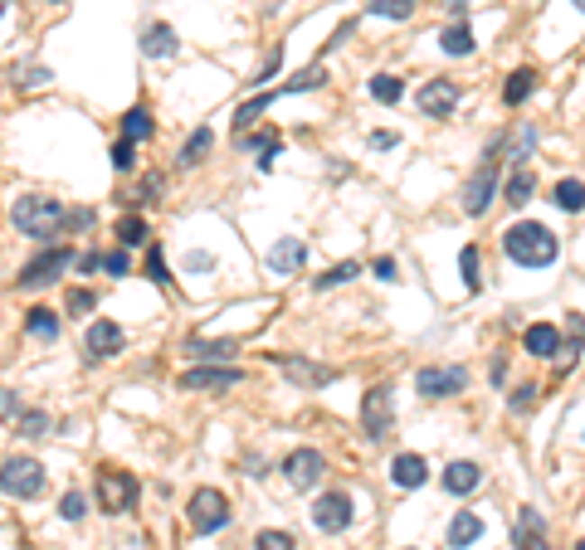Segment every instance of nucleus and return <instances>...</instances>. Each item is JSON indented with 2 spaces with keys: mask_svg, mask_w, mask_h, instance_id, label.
Listing matches in <instances>:
<instances>
[{
  "mask_svg": "<svg viewBox=\"0 0 585 550\" xmlns=\"http://www.w3.org/2000/svg\"><path fill=\"white\" fill-rule=\"evenodd\" d=\"M503 254L517 263V268H552L561 258V239L536 220H517L503 230Z\"/></svg>",
  "mask_w": 585,
  "mask_h": 550,
  "instance_id": "obj_1",
  "label": "nucleus"
},
{
  "mask_svg": "<svg viewBox=\"0 0 585 550\" xmlns=\"http://www.w3.org/2000/svg\"><path fill=\"white\" fill-rule=\"evenodd\" d=\"M10 224L25 239H34V244H54V239L69 230V210L59 205L54 195H20L15 205H10Z\"/></svg>",
  "mask_w": 585,
  "mask_h": 550,
  "instance_id": "obj_2",
  "label": "nucleus"
},
{
  "mask_svg": "<svg viewBox=\"0 0 585 550\" xmlns=\"http://www.w3.org/2000/svg\"><path fill=\"white\" fill-rule=\"evenodd\" d=\"M93 492H98V507L107 517H123V511L137 507L142 487H137V477L123 473V468H98L93 473Z\"/></svg>",
  "mask_w": 585,
  "mask_h": 550,
  "instance_id": "obj_3",
  "label": "nucleus"
},
{
  "mask_svg": "<svg viewBox=\"0 0 585 550\" xmlns=\"http://www.w3.org/2000/svg\"><path fill=\"white\" fill-rule=\"evenodd\" d=\"M0 492L15 497V501H34L44 492V463L40 458H5L0 463Z\"/></svg>",
  "mask_w": 585,
  "mask_h": 550,
  "instance_id": "obj_4",
  "label": "nucleus"
},
{
  "mask_svg": "<svg viewBox=\"0 0 585 550\" xmlns=\"http://www.w3.org/2000/svg\"><path fill=\"white\" fill-rule=\"evenodd\" d=\"M74 248H64V244H50L44 254H34L25 268H20V288L25 293H40V288H54L59 283V273L64 268H74Z\"/></svg>",
  "mask_w": 585,
  "mask_h": 550,
  "instance_id": "obj_5",
  "label": "nucleus"
},
{
  "mask_svg": "<svg viewBox=\"0 0 585 550\" xmlns=\"http://www.w3.org/2000/svg\"><path fill=\"white\" fill-rule=\"evenodd\" d=\"M361 428L371 444L380 438H390V428H396V385H371L361 400Z\"/></svg>",
  "mask_w": 585,
  "mask_h": 550,
  "instance_id": "obj_6",
  "label": "nucleus"
},
{
  "mask_svg": "<svg viewBox=\"0 0 585 550\" xmlns=\"http://www.w3.org/2000/svg\"><path fill=\"white\" fill-rule=\"evenodd\" d=\"M186 517H190V531H196V536H215V531H224V526H230L234 511H230V501H224V492L200 487V492L190 497Z\"/></svg>",
  "mask_w": 585,
  "mask_h": 550,
  "instance_id": "obj_7",
  "label": "nucleus"
},
{
  "mask_svg": "<svg viewBox=\"0 0 585 550\" xmlns=\"http://www.w3.org/2000/svg\"><path fill=\"white\" fill-rule=\"evenodd\" d=\"M352 517H356L352 492H322L313 501V526H317L322 536H342L346 526H352Z\"/></svg>",
  "mask_w": 585,
  "mask_h": 550,
  "instance_id": "obj_8",
  "label": "nucleus"
},
{
  "mask_svg": "<svg viewBox=\"0 0 585 550\" xmlns=\"http://www.w3.org/2000/svg\"><path fill=\"white\" fill-rule=\"evenodd\" d=\"M415 390H420L425 400H449V394L469 390V370L463 365H425L420 375H415Z\"/></svg>",
  "mask_w": 585,
  "mask_h": 550,
  "instance_id": "obj_9",
  "label": "nucleus"
},
{
  "mask_svg": "<svg viewBox=\"0 0 585 550\" xmlns=\"http://www.w3.org/2000/svg\"><path fill=\"white\" fill-rule=\"evenodd\" d=\"M283 477H288L293 492H313L322 477H327V458H322L317 448H293L288 458H283Z\"/></svg>",
  "mask_w": 585,
  "mask_h": 550,
  "instance_id": "obj_10",
  "label": "nucleus"
},
{
  "mask_svg": "<svg viewBox=\"0 0 585 550\" xmlns=\"http://www.w3.org/2000/svg\"><path fill=\"white\" fill-rule=\"evenodd\" d=\"M493 195H498V161H483L479 171L463 181V195H459V205H463V214H488V205H493Z\"/></svg>",
  "mask_w": 585,
  "mask_h": 550,
  "instance_id": "obj_11",
  "label": "nucleus"
},
{
  "mask_svg": "<svg viewBox=\"0 0 585 550\" xmlns=\"http://www.w3.org/2000/svg\"><path fill=\"white\" fill-rule=\"evenodd\" d=\"M459 83H449V78H429V83H420V93H415V107H420L425 117H434V122H444V117L459 107Z\"/></svg>",
  "mask_w": 585,
  "mask_h": 550,
  "instance_id": "obj_12",
  "label": "nucleus"
},
{
  "mask_svg": "<svg viewBox=\"0 0 585 550\" xmlns=\"http://www.w3.org/2000/svg\"><path fill=\"white\" fill-rule=\"evenodd\" d=\"M83 346H88V361H113V356H123L127 337H123L117 321L98 317V321H88V331H83Z\"/></svg>",
  "mask_w": 585,
  "mask_h": 550,
  "instance_id": "obj_13",
  "label": "nucleus"
},
{
  "mask_svg": "<svg viewBox=\"0 0 585 550\" xmlns=\"http://www.w3.org/2000/svg\"><path fill=\"white\" fill-rule=\"evenodd\" d=\"M244 380L240 365H190L181 380H176V390H234Z\"/></svg>",
  "mask_w": 585,
  "mask_h": 550,
  "instance_id": "obj_14",
  "label": "nucleus"
},
{
  "mask_svg": "<svg viewBox=\"0 0 585 550\" xmlns=\"http://www.w3.org/2000/svg\"><path fill=\"white\" fill-rule=\"evenodd\" d=\"M269 361L279 365V370H283V375H288V380H297V385H307V390H317V385H327V380H337V370H332V365L303 361V356H283V351H273Z\"/></svg>",
  "mask_w": 585,
  "mask_h": 550,
  "instance_id": "obj_15",
  "label": "nucleus"
},
{
  "mask_svg": "<svg viewBox=\"0 0 585 550\" xmlns=\"http://www.w3.org/2000/svg\"><path fill=\"white\" fill-rule=\"evenodd\" d=\"M483 531H488V521L479 517V511H469V507H459L449 517V550H469V545H479L483 541Z\"/></svg>",
  "mask_w": 585,
  "mask_h": 550,
  "instance_id": "obj_16",
  "label": "nucleus"
},
{
  "mask_svg": "<svg viewBox=\"0 0 585 550\" xmlns=\"http://www.w3.org/2000/svg\"><path fill=\"white\" fill-rule=\"evenodd\" d=\"M186 356H190V361H200V365H230L234 356H240V341H230V337H220V341L190 337L186 341Z\"/></svg>",
  "mask_w": 585,
  "mask_h": 550,
  "instance_id": "obj_17",
  "label": "nucleus"
},
{
  "mask_svg": "<svg viewBox=\"0 0 585 550\" xmlns=\"http://www.w3.org/2000/svg\"><path fill=\"white\" fill-rule=\"evenodd\" d=\"M439 482H444L449 497H469V492H479V487H483V468L473 458H459V463H449V468H444Z\"/></svg>",
  "mask_w": 585,
  "mask_h": 550,
  "instance_id": "obj_18",
  "label": "nucleus"
},
{
  "mask_svg": "<svg viewBox=\"0 0 585 550\" xmlns=\"http://www.w3.org/2000/svg\"><path fill=\"white\" fill-rule=\"evenodd\" d=\"M303 258H307V244L303 239H293V234H283L279 244L269 248V273H279V278H288V273L303 268Z\"/></svg>",
  "mask_w": 585,
  "mask_h": 550,
  "instance_id": "obj_19",
  "label": "nucleus"
},
{
  "mask_svg": "<svg viewBox=\"0 0 585 550\" xmlns=\"http://www.w3.org/2000/svg\"><path fill=\"white\" fill-rule=\"evenodd\" d=\"M522 346H527V356H536V361H556L561 356V331L552 327V321H532V327L522 331Z\"/></svg>",
  "mask_w": 585,
  "mask_h": 550,
  "instance_id": "obj_20",
  "label": "nucleus"
},
{
  "mask_svg": "<svg viewBox=\"0 0 585 550\" xmlns=\"http://www.w3.org/2000/svg\"><path fill=\"white\" fill-rule=\"evenodd\" d=\"M390 482L405 487V492H415V487L429 482V463L420 453H396V463H390Z\"/></svg>",
  "mask_w": 585,
  "mask_h": 550,
  "instance_id": "obj_21",
  "label": "nucleus"
},
{
  "mask_svg": "<svg viewBox=\"0 0 585 550\" xmlns=\"http://www.w3.org/2000/svg\"><path fill=\"white\" fill-rule=\"evenodd\" d=\"M566 331H571V341L561 346L566 356H556V370H561V375H571V370L580 365V351H585V317H580V312H566Z\"/></svg>",
  "mask_w": 585,
  "mask_h": 550,
  "instance_id": "obj_22",
  "label": "nucleus"
},
{
  "mask_svg": "<svg viewBox=\"0 0 585 550\" xmlns=\"http://www.w3.org/2000/svg\"><path fill=\"white\" fill-rule=\"evenodd\" d=\"M176 50H181V40H176L171 25H147V34H142V54L147 59H176Z\"/></svg>",
  "mask_w": 585,
  "mask_h": 550,
  "instance_id": "obj_23",
  "label": "nucleus"
},
{
  "mask_svg": "<svg viewBox=\"0 0 585 550\" xmlns=\"http://www.w3.org/2000/svg\"><path fill=\"white\" fill-rule=\"evenodd\" d=\"M59 327H64V317L54 307H30L25 312V337L34 341H59Z\"/></svg>",
  "mask_w": 585,
  "mask_h": 550,
  "instance_id": "obj_24",
  "label": "nucleus"
},
{
  "mask_svg": "<svg viewBox=\"0 0 585 550\" xmlns=\"http://www.w3.org/2000/svg\"><path fill=\"white\" fill-rule=\"evenodd\" d=\"M439 50H444L449 59H463V54H473V50H479V40H473V30L463 25V20H453V25L439 30Z\"/></svg>",
  "mask_w": 585,
  "mask_h": 550,
  "instance_id": "obj_25",
  "label": "nucleus"
},
{
  "mask_svg": "<svg viewBox=\"0 0 585 550\" xmlns=\"http://www.w3.org/2000/svg\"><path fill=\"white\" fill-rule=\"evenodd\" d=\"M532 195H536V176L527 171V166H512V176H507V185H503V200H507L512 210H522Z\"/></svg>",
  "mask_w": 585,
  "mask_h": 550,
  "instance_id": "obj_26",
  "label": "nucleus"
},
{
  "mask_svg": "<svg viewBox=\"0 0 585 550\" xmlns=\"http://www.w3.org/2000/svg\"><path fill=\"white\" fill-rule=\"evenodd\" d=\"M240 147H244V151H254V157H259V166H264V171H269V166H273V157H279V131H273V127H259L254 137H249V131H244V137H240Z\"/></svg>",
  "mask_w": 585,
  "mask_h": 550,
  "instance_id": "obj_27",
  "label": "nucleus"
},
{
  "mask_svg": "<svg viewBox=\"0 0 585 550\" xmlns=\"http://www.w3.org/2000/svg\"><path fill=\"white\" fill-rule=\"evenodd\" d=\"M536 93V68H517V74H507V83H503V103L507 107H522Z\"/></svg>",
  "mask_w": 585,
  "mask_h": 550,
  "instance_id": "obj_28",
  "label": "nucleus"
},
{
  "mask_svg": "<svg viewBox=\"0 0 585 550\" xmlns=\"http://www.w3.org/2000/svg\"><path fill=\"white\" fill-rule=\"evenodd\" d=\"M123 137H127V141H151V137H157V122H151V113H147L142 103L123 113Z\"/></svg>",
  "mask_w": 585,
  "mask_h": 550,
  "instance_id": "obj_29",
  "label": "nucleus"
},
{
  "mask_svg": "<svg viewBox=\"0 0 585 550\" xmlns=\"http://www.w3.org/2000/svg\"><path fill=\"white\" fill-rule=\"evenodd\" d=\"M210 147H215V127H196L186 137V147H181V166H200L210 157Z\"/></svg>",
  "mask_w": 585,
  "mask_h": 550,
  "instance_id": "obj_30",
  "label": "nucleus"
},
{
  "mask_svg": "<svg viewBox=\"0 0 585 550\" xmlns=\"http://www.w3.org/2000/svg\"><path fill=\"white\" fill-rule=\"evenodd\" d=\"M273 98H283V93H259V98H249V103L234 107V131H249V127H254L259 117L269 113V103H273Z\"/></svg>",
  "mask_w": 585,
  "mask_h": 550,
  "instance_id": "obj_31",
  "label": "nucleus"
},
{
  "mask_svg": "<svg viewBox=\"0 0 585 550\" xmlns=\"http://www.w3.org/2000/svg\"><path fill=\"white\" fill-rule=\"evenodd\" d=\"M117 244H123V248H142V244H151L147 220H142V214H123V220H117Z\"/></svg>",
  "mask_w": 585,
  "mask_h": 550,
  "instance_id": "obj_32",
  "label": "nucleus"
},
{
  "mask_svg": "<svg viewBox=\"0 0 585 550\" xmlns=\"http://www.w3.org/2000/svg\"><path fill=\"white\" fill-rule=\"evenodd\" d=\"M552 205L566 210V214H580V210H585V181H556Z\"/></svg>",
  "mask_w": 585,
  "mask_h": 550,
  "instance_id": "obj_33",
  "label": "nucleus"
},
{
  "mask_svg": "<svg viewBox=\"0 0 585 550\" xmlns=\"http://www.w3.org/2000/svg\"><path fill=\"white\" fill-rule=\"evenodd\" d=\"M536 141H542V131H536V127H517V131H507V157L517 161V166H527V157L536 151Z\"/></svg>",
  "mask_w": 585,
  "mask_h": 550,
  "instance_id": "obj_34",
  "label": "nucleus"
},
{
  "mask_svg": "<svg viewBox=\"0 0 585 550\" xmlns=\"http://www.w3.org/2000/svg\"><path fill=\"white\" fill-rule=\"evenodd\" d=\"M54 428V419L44 410H20V419H15V434L20 438H44Z\"/></svg>",
  "mask_w": 585,
  "mask_h": 550,
  "instance_id": "obj_35",
  "label": "nucleus"
},
{
  "mask_svg": "<svg viewBox=\"0 0 585 550\" xmlns=\"http://www.w3.org/2000/svg\"><path fill=\"white\" fill-rule=\"evenodd\" d=\"M415 5H420V0H366V10H371L376 20H410Z\"/></svg>",
  "mask_w": 585,
  "mask_h": 550,
  "instance_id": "obj_36",
  "label": "nucleus"
},
{
  "mask_svg": "<svg viewBox=\"0 0 585 550\" xmlns=\"http://www.w3.org/2000/svg\"><path fill=\"white\" fill-rule=\"evenodd\" d=\"M371 98L386 103V107H396V103L405 98V83H400L396 74H376V78H371Z\"/></svg>",
  "mask_w": 585,
  "mask_h": 550,
  "instance_id": "obj_37",
  "label": "nucleus"
},
{
  "mask_svg": "<svg viewBox=\"0 0 585 550\" xmlns=\"http://www.w3.org/2000/svg\"><path fill=\"white\" fill-rule=\"evenodd\" d=\"M356 273H361V263H352V258H346V263H337V268H327V273H322V278L313 283V288H317V293H332V288H342V283H352Z\"/></svg>",
  "mask_w": 585,
  "mask_h": 550,
  "instance_id": "obj_38",
  "label": "nucleus"
},
{
  "mask_svg": "<svg viewBox=\"0 0 585 550\" xmlns=\"http://www.w3.org/2000/svg\"><path fill=\"white\" fill-rule=\"evenodd\" d=\"M93 307H98V293L93 288H69L64 293V312L69 317H93Z\"/></svg>",
  "mask_w": 585,
  "mask_h": 550,
  "instance_id": "obj_39",
  "label": "nucleus"
},
{
  "mask_svg": "<svg viewBox=\"0 0 585 550\" xmlns=\"http://www.w3.org/2000/svg\"><path fill=\"white\" fill-rule=\"evenodd\" d=\"M459 273H463V288H469V293H479V288H483V273H479V248H473V244H463V254H459Z\"/></svg>",
  "mask_w": 585,
  "mask_h": 550,
  "instance_id": "obj_40",
  "label": "nucleus"
},
{
  "mask_svg": "<svg viewBox=\"0 0 585 550\" xmlns=\"http://www.w3.org/2000/svg\"><path fill=\"white\" fill-rule=\"evenodd\" d=\"M103 273H107V278H127V273H133V248H123V244L107 248V254H103Z\"/></svg>",
  "mask_w": 585,
  "mask_h": 550,
  "instance_id": "obj_41",
  "label": "nucleus"
},
{
  "mask_svg": "<svg viewBox=\"0 0 585 550\" xmlns=\"http://www.w3.org/2000/svg\"><path fill=\"white\" fill-rule=\"evenodd\" d=\"M254 550H297L293 531H279V526H269V531L254 536Z\"/></svg>",
  "mask_w": 585,
  "mask_h": 550,
  "instance_id": "obj_42",
  "label": "nucleus"
},
{
  "mask_svg": "<svg viewBox=\"0 0 585 550\" xmlns=\"http://www.w3.org/2000/svg\"><path fill=\"white\" fill-rule=\"evenodd\" d=\"M147 278L157 283V288H166V283H171V273H166V254H161V244H147Z\"/></svg>",
  "mask_w": 585,
  "mask_h": 550,
  "instance_id": "obj_43",
  "label": "nucleus"
},
{
  "mask_svg": "<svg viewBox=\"0 0 585 550\" xmlns=\"http://www.w3.org/2000/svg\"><path fill=\"white\" fill-rule=\"evenodd\" d=\"M181 268H186V273H196V278H206V273L220 268V263H215V254H206V248H190V254L181 258Z\"/></svg>",
  "mask_w": 585,
  "mask_h": 550,
  "instance_id": "obj_44",
  "label": "nucleus"
},
{
  "mask_svg": "<svg viewBox=\"0 0 585 550\" xmlns=\"http://www.w3.org/2000/svg\"><path fill=\"white\" fill-rule=\"evenodd\" d=\"M133 166H137V141H127V137H123V141H113V171H123V176H127Z\"/></svg>",
  "mask_w": 585,
  "mask_h": 550,
  "instance_id": "obj_45",
  "label": "nucleus"
},
{
  "mask_svg": "<svg viewBox=\"0 0 585 550\" xmlns=\"http://www.w3.org/2000/svg\"><path fill=\"white\" fill-rule=\"evenodd\" d=\"M161 185H166V176H161V171H147V176H142L137 200H142V205H157V200H161Z\"/></svg>",
  "mask_w": 585,
  "mask_h": 550,
  "instance_id": "obj_46",
  "label": "nucleus"
},
{
  "mask_svg": "<svg viewBox=\"0 0 585 550\" xmlns=\"http://www.w3.org/2000/svg\"><path fill=\"white\" fill-rule=\"evenodd\" d=\"M59 517H64V521H83V517H88V501H83V492H64V501H59Z\"/></svg>",
  "mask_w": 585,
  "mask_h": 550,
  "instance_id": "obj_47",
  "label": "nucleus"
},
{
  "mask_svg": "<svg viewBox=\"0 0 585 550\" xmlns=\"http://www.w3.org/2000/svg\"><path fill=\"white\" fill-rule=\"evenodd\" d=\"M536 390H542V385H532V380H527V385H517V394L507 400V410H512V414H527L532 404H536Z\"/></svg>",
  "mask_w": 585,
  "mask_h": 550,
  "instance_id": "obj_48",
  "label": "nucleus"
},
{
  "mask_svg": "<svg viewBox=\"0 0 585 550\" xmlns=\"http://www.w3.org/2000/svg\"><path fill=\"white\" fill-rule=\"evenodd\" d=\"M512 545H517V550H552V545H546V536L542 531H527V526H517V531H512Z\"/></svg>",
  "mask_w": 585,
  "mask_h": 550,
  "instance_id": "obj_49",
  "label": "nucleus"
},
{
  "mask_svg": "<svg viewBox=\"0 0 585 550\" xmlns=\"http://www.w3.org/2000/svg\"><path fill=\"white\" fill-rule=\"evenodd\" d=\"M20 410H25V404H20V390H0V419L15 424V419H20Z\"/></svg>",
  "mask_w": 585,
  "mask_h": 550,
  "instance_id": "obj_50",
  "label": "nucleus"
},
{
  "mask_svg": "<svg viewBox=\"0 0 585 550\" xmlns=\"http://www.w3.org/2000/svg\"><path fill=\"white\" fill-rule=\"evenodd\" d=\"M74 268L78 273H98L103 268V248H83V254L74 258Z\"/></svg>",
  "mask_w": 585,
  "mask_h": 550,
  "instance_id": "obj_51",
  "label": "nucleus"
},
{
  "mask_svg": "<svg viewBox=\"0 0 585 550\" xmlns=\"http://www.w3.org/2000/svg\"><path fill=\"white\" fill-rule=\"evenodd\" d=\"M279 68H283V50H269V59H264V68H259L254 83H269L273 74H279Z\"/></svg>",
  "mask_w": 585,
  "mask_h": 550,
  "instance_id": "obj_52",
  "label": "nucleus"
},
{
  "mask_svg": "<svg viewBox=\"0 0 585 550\" xmlns=\"http://www.w3.org/2000/svg\"><path fill=\"white\" fill-rule=\"evenodd\" d=\"M15 83H20V88H40V83H50V68H25Z\"/></svg>",
  "mask_w": 585,
  "mask_h": 550,
  "instance_id": "obj_53",
  "label": "nucleus"
},
{
  "mask_svg": "<svg viewBox=\"0 0 585 550\" xmlns=\"http://www.w3.org/2000/svg\"><path fill=\"white\" fill-rule=\"evenodd\" d=\"M371 273H376L380 283H396V258H376V263H371Z\"/></svg>",
  "mask_w": 585,
  "mask_h": 550,
  "instance_id": "obj_54",
  "label": "nucleus"
},
{
  "mask_svg": "<svg viewBox=\"0 0 585 550\" xmlns=\"http://www.w3.org/2000/svg\"><path fill=\"white\" fill-rule=\"evenodd\" d=\"M439 5H444V15H453V20H463L473 10V0H439Z\"/></svg>",
  "mask_w": 585,
  "mask_h": 550,
  "instance_id": "obj_55",
  "label": "nucleus"
},
{
  "mask_svg": "<svg viewBox=\"0 0 585 550\" xmlns=\"http://www.w3.org/2000/svg\"><path fill=\"white\" fill-rule=\"evenodd\" d=\"M396 131H371V151H390V147H396Z\"/></svg>",
  "mask_w": 585,
  "mask_h": 550,
  "instance_id": "obj_56",
  "label": "nucleus"
},
{
  "mask_svg": "<svg viewBox=\"0 0 585 550\" xmlns=\"http://www.w3.org/2000/svg\"><path fill=\"white\" fill-rule=\"evenodd\" d=\"M88 224H93V210H74V214H69V230H88Z\"/></svg>",
  "mask_w": 585,
  "mask_h": 550,
  "instance_id": "obj_57",
  "label": "nucleus"
},
{
  "mask_svg": "<svg viewBox=\"0 0 585 550\" xmlns=\"http://www.w3.org/2000/svg\"><path fill=\"white\" fill-rule=\"evenodd\" d=\"M244 473H249V477H264V473H269V463L254 453V458H244Z\"/></svg>",
  "mask_w": 585,
  "mask_h": 550,
  "instance_id": "obj_58",
  "label": "nucleus"
},
{
  "mask_svg": "<svg viewBox=\"0 0 585 550\" xmlns=\"http://www.w3.org/2000/svg\"><path fill=\"white\" fill-rule=\"evenodd\" d=\"M571 5H576V10H580V15H585V0H571Z\"/></svg>",
  "mask_w": 585,
  "mask_h": 550,
  "instance_id": "obj_59",
  "label": "nucleus"
},
{
  "mask_svg": "<svg viewBox=\"0 0 585 550\" xmlns=\"http://www.w3.org/2000/svg\"><path fill=\"white\" fill-rule=\"evenodd\" d=\"M5 10H10V0H0V15H5Z\"/></svg>",
  "mask_w": 585,
  "mask_h": 550,
  "instance_id": "obj_60",
  "label": "nucleus"
},
{
  "mask_svg": "<svg viewBox=\"0 0 585 550\" xmlns=\"http://www.w3.org/2000/svg\"><path fill=\"white\" fill-rule=\"evenodd\" d=\"M576 550H585V541H576Z\"/></svg>",
  "mask_w": 585,
  "mask_h": 550,
  "instance_id": "obj_61",
  "label": "nucleus"
},
{
  "mask_svg": "<svg viewBox=\"0 0 585 550\" xmlns=\"http://www.w3.org/2000/svg\"><path fill=\"white\" fill-rule=\"evenodd\" d=\"M54 5H64V0H54Z\"/></svg>",
  "mask_w": 585,
  "mask_h": 550,
  "instance_id": "obj_62",
  "label": "nucleus"
},
{
  "mask_svg": "<svg viewBox=\"0 0 585 550\" xmlns=\"http://www.w3.org/2000/svg\"><path fill=\"white\" fill-rule=\"evenodd\" d=\"M405 550H415V545H405Z\"/></svg>",
  "mask_w": 585,
  "mask_h": 550,
  "instance_id": "obj_63",
  "label": "nucleus"
}]
</instances>
